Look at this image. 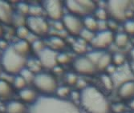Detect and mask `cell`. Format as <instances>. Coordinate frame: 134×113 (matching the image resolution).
<instances>
[{"mask_svg":"<svg viewBox=\"0 0 134 113\" xmlns=\"http://www.w3.org/2000/svg\"><path fill=\"white\" fill-rule=\"evenodd\" d=\"M28 113H81L78 106L67 99L40 95L28 107Z\"/></svg>","mask_w":134,"mask_h":113,"instance_id":"6da1fadb","label":"cell"},{"mask_svg":"<svg viewBox=\"0 0 134 113\" xmlns=\"http://www.w3.org/2000/svg\"><path fill=\"white\" fill-rule=\"evenodd\" d=\"M80 103L87 113H110L111 104L105 95L93 86H87L80 92Z\"/></svg>","mask_w":134,"mask_h":113,"instance_id":"7a4b0ae2","label":"cell"},{"mask_svg":"<svg viewBox=\"0 0 134 113\" xmlns=\"http://www.w3.org/2000/svg\"><path fill=\"white\" fill-rule=\"evenodd\" d=\"M27 59L15 52L12 45L3 52L0 59V67L7 73L19 75L27 66Z\"/></svg>","mask_w":134,"mask_h":113,"instance_id":"3957f363","label":"cell"},{"mask_svg":"<svg viewBox=\"0 0 134 113\" xmlns=\"http://www.w3.org/2000/svg\"><path fill=\"white\" fill-rule=\"evenodd\" d=\"M33 84L35 89L43 95H52L58 88V83L53 75L47 72H40L35 75Z\"/></svg>","mask_w":134,"mask_h":113,"instance_id":"277c9868","label":"cell"},{"mask_svg":"<svg viewBox=\"0 0 134 113\" xmlns=\"http://www.w3.org/2000/svg\"><path fill=\"white\" fill-rule=\"evenodd\" d=\"M131 1H108V15L116 21H126L133 14L131 10Z\"/></svg>","mask_w":134,"mask_h":113,"instance_id":"5b68a950","label":"cell"},{"mask_svg":"<svg viewBox=\"0 0 134 113\" xmlns=\"http://www.w3.org/2000/svg\"><path fill=\"white\" fill-rule=\"evenodd\" d=\"M64 7L69 11V14L76 15L79 18H85L90 16L97 9L96 3L90 0L83 1H75V0H68L64 3Z\"/></svg>","mask_w":134,"mask_h":113,"instance_id":"8992f818","label":"cell"},{"mask_svg":"<svg viewBox=\"0 0 134 113\" xmlns=\"http://www.w3.org/2000/svg\"><path fill=\"white\" fill-rule=\"evenodd\" d=\"M26 26L31 33L35 36H43L49 31V24L43 17L28 16L26 20Z\"/></svg>","mask_w":134,"mask_h":113,"instance_id":"52a82bcc","label":"cell"},{"mask_svg":"<svg viewBox=\"0 0 134 113\" xmlns=\"http://www.w3.org/2000/svg\"><path fill=\"white\" fill-rule=\"evenodd\" d=\"M64 4L59 0H48L44 1L43 7L44 13L50 19L54 22L60 21L64 17Z\"/></svg>","mask_w":134,"mask_h":113,"instance_id":"ba28073f","label":"cell"},{"mask_svg":"<svg viewBox=\"0 0 134 113\" xmlns=\"http://www.w3.org/2000/svg\"><path fill=\"white\" fill-rule=\"evenodd\" d=\"M73 68L75 71L83 75H92L96 71V67L87 55H80L73 60Z\"/></svg>","mask_w":134,"mask_h":113,"instance_id":"9c48e42d","label":"cell"},{"mask_svg":"<svg viewBox=\"0 0 134 113\" xmlns=\"http://www.w3.org/2000/svg\"><path fill=\"white\" fill-rule=\"evenodd\" d=\"M114 42V34L113 32L106 30L98 31L96 35L93 40L90 43L96 50L103 51L108 48Z\"/></svg>","mask_w":134,"mask_h":113,"instance_id":"30bf717a","label":"cell"},{"mask_svg":"<svg viewBox=\"0 0 134 113\" xmlns=\"http://www.w3.org/2000/svg\"><path fill=\"white\" fill-rule=\"evenodd\" d=\"M57 56L58 53L47 47L37 54V59L40 61L42 67L46 69H54L57 67Z\"/></svg>","mask_w":134,"mask_h":113,"instance_id":"8fae6325","label":"cell"},{"mask_svg":"<svg viewBox=\"0 0 134 113\" xmlns=\"http://www.w3.org/2000/svg\"><path fill=\"white\" fill-rule=\"evenodd\" d=\"M62 22L64 29L71 35H80L81 31L83 29V24L81 19L71 14L64 15Z\"/></svg>","mask_w":134,"mask_h":113,"instance_id":"7c38bea8","label":"cell"},{"mask_svg":"<svg viewBox=\"0 0 134 113\" xmlns=\"http://www.w3.org/2000/svg\"><path fill=\"white\" fill-rule=\"evenodd\" d=\"M15 12L11 5L3 0H0V22L9 25L12 24Z\"/></svg>","mask_w":134,"mask_h":113,"instance_id":"4fadbf2b","label":"cell"},{"mask_svg":"<svg viewBox=\"0 0 134 113\" xmlns=\"http://www.w3.org/2000/svg\"><path fill=\"white\" fill-rule=\"evenodd\" d=\"M117 94L120 99L125 100L134 98V80H128L120 84Z\"/></svg>","mask_w":134,"mask_h":113,"instance_id":"5bb4252c","label":"cell"},{"mask_svg":"<svg viewBox=\"0 0 134 113\" xmlns=\"http://www.w3.org/2000/svg\"><path fill=\"white\" fill-rule=\"evenodd\" d=\"M6 113H28V107L19 100H11L6 105Z\"/></svg>","mask_w":134,"mask_h":113,"instance_id":"9a60e30c","label":"cell"},{"mask_svg":"<svg viewBox=\"0 0 134 113\" xmlns=\"http://www.w3.org/2000/svg\"><path fill=\"white\" fill-rule=\"evenodd\" d=\"M19 95L22 100V102L27 103L30 104H33L39 97L36 91L32 88H30V87H25L23 90L19 91Z\"/></svg>","mask_w":134,"mask_h":113,"instance_id":"2e32d148","label":"cell"},{"mask_svg":"<svg viewBox=\"0 0 134 113\" xmlns=\"http://www.w3.org/2000/svg\"><path fill=\"white\" fill-rule=\"evenodd\" d=\"M12 47H14L16 52L25 57L27 56L31 50V45L27 40H18L12 45Z\"/></svg>","mask_w":134,"mask_h":113,"instance_id":"e0dca14e","label":"cell"},{"mask_svg":"<svg viewBox=\"0 0 134 113\" xmlns=\"http://www.w3.org/2000/svg\"><path fill=\"white\" fill-rule=\"evenodd\" d=\"M46 45L47 47L51 48L54 51H59L65 47V42L63 39L59 38L58 36H52L47 39L46 41Z\"/></svg>","mask_w":134,"mask_h":113,"instance_id":"ac0fdd59","label":"cell"},{"mask_svg":"<svg viewBox=\"0 0 134 113\" xmlns=\"http://www.w3.org/2000/svg\"><path fill=\"white\" fill-rule=\"evenodd\" d=\"M12 93L13 89L11 85L7 80H0V99H7L11 96Z\"/></svg>","mask_w":134,"mask_h":113,"instance_id":"d6986e66","label":"cell"},{"mask_svg":"<svg viewBox=\"0 0 134 113\" xmlns=\"http://www.w3.org/2000/svg\"><path fill=\"white\" fill-rule=\"evenodd\" d=\"M112 64V55L108 52H104L96 64V69L99 71H104L109 65Z\"/></svg>","mask_w":134,"mask_h":113,"instance_id":"ffe728a7","label":"cell"},{"mask_svg":"<svg viewBox=\"0 0 134 113\" xmlns=\"http://www.w3.org/2000/svg\"><path fill=\"white\" fill-rule=\"evenodd\" d=\"M83 28L89 30L92 32L98 31V21L96 19L95 17L92 15L83 18Z\"/></svg>","mask_w":134,"mask_h":113,"instance_id":"44dd1931","label":"cell"},{"mask_svg":"<svg viewBox=\"0 0 134 113\" xmlns=\"http://www.w3.org/2000/svg\"><path fill=\"white\" fill-rule=\"evenodd\" d=\"M129 40V35L125 32H120L114 35V43L116 47L124 48L127 46Z\"/></svg>","mask_w":134,"mask_h":113,"instance_id":"7402d4cb","label":"cell"},{"mask_svg":"<svg viewBox=\"0 0 134 113\" xmlns=\"http://www.w3.org/2000/svg\"><path fill=\"white\" fill-rule=\"evenodd\" d=\"M26 67L35 75L40 73L42 68V66L40 64V61L38 60V59H32L31 60H27Z\"/></svg>","mask_w":134,"mask_h":113,"instance_id":"603a6c76","label":"cell"},{"mask_svg":"<svg viewBox=\"0 0 134 113\" xmlns=\"http://www.w3.org/2000/svg\"><path fill=\"white\" fill-rule=\"evenodd\" d=\"M15 34L19 40H27L31 35V31L26 25H24V26H21L16 28Z\"/></svg>","mask_w":134,"mask_h":113,"instance_id":"cb8c5ba5","label":"cell"},{"mask_svg":"<svg viewBox=\"0 0 134 113\" xmlns=\"http://www.w3.org/2000/svg\"><path fill=\"white\" fill-rule=\"evenodd\" d=\"M100 82L107 90H112L114 87V81L112 79L111 75L108 74H102L100 76Z\"/></svg>","mask_w":134,"mask_h":113,"instance_id":"d4e9b609","label":"cell"},{"mask_svg":"<svg viewBox=\"0 0 134 113\" xmlns=\"http://www.w3.org/2000/svg\"><path fill=\"white\" fill-rule=\"evenodd\" d=\"M44 13V10L43 6L34 4L30 5L29 8V16L33 17H43V14Z\"/></svg>","mask_w":134,"mask_h":113,"instance_id":"484cf974","label":"cell"},{"mask_svg":"<svg viewBox=\"0 0 134 113\" xmlns=\"http://www.w3.org/2000/svg\"><path fill=\"white\" fill-rule=\"evenodd\" d=\"M27 82L24 80V78L22 75H20L19 74L15 75V77L13 80V86L15 89L21 91L23 88L27 87Z\"/></svg>","mask_w":134,"mask_h":113,"instance_id":"4316f807","label":"cell"},{"mask_svg":"<svg viewBox=\"0 0 134 113\" xmlns=\"http://www.w3.org/2000/svg\"><path fill=\"white\" fill-rule=\"evenodd\" d=\"M94 15L97 21H108L109 15L107 9H104L103 7H97V9L94 12Z\"/></svg>","mask_w":134,"mask_h":113,"instance_id":"83f0119b","label":"cell"},{"mask_svg":"<svg viewBox=\"0 0 134 113\" xmlns=\"http://www.w3.org/2000/svg\"><path fill=\"white\" fill-rule=\"evenodd\" d=\"M95 33L89 31V30H87V29H85L83 28L80 34V39L83 40V42L84 43H91L92 41L94 39V37H95Z\"/></svg>","mask_w":134,"mask_h":113,"instance_id":"f1b7e54d","label":"cell"},{"mask_svg":"<svg viewBox=\"0 0 134 113\" xmlns=\"http://www.w3.org/2000/svg\"><path fill=\"white\" fill-rule=\"evenodd\" d=\"M126 59L124 55L120 53H116L112 55V64L116 67H122L124 66Z\"/></svg>","mask_w":134,"mask_h":113,"instance_id":"f546056e","label":"cell"},{"mask_svg":"<svg viewBox=\"0 0 134 113\" xmlns=\"http://www.w3.org/2000/svg\"><path fill=\"white\" fill-rule=\"evenodd\" d=\"M71 89L68 86H61V87H58V88L55 92L56 96L61 99H67L71 95Z\"/></svg>","mask_w":134,"mask_h":113,"instance_id":"4dcf8cb0","label":"cell"},{"mask_svg":"<svg viewBox=\"0 0 134 113\" xmlns=\"http://www.w3.org/2000/svg\"><path fill=\"white\" fill-rule=\"evenodd\" d=\"M31 50L33 52H35L36 54H38L40 52H42L43 50L47 47L46 43L40 39H36L32 43H31Z\"/></svg>","mask_w":134,"mask_h":113,"instance_id":"1f68e13d","label":"cell"},{"mask_svg":"<svg viewBox=\"0 0 134 113\" xmlns=\"http://www.w3.org/2000/svg\"><path fill=\"white\" fill-rule=\"evenodd\" d=\"M26 20H27V19H25V16L19 15L18 13H16V14L15 13L13 21H12V24H14L17 28L19 27L26 25Z\"/></svg>","mask_w":134,"mask_h":113,"instance_id":"d6a6232c","label":"cell"},{"mask_svg":"<svg viewBox=\"0 0 134 113\" xmlns=\"http://www.w3.org/2000/svg\"><path fill=\"white\" fill-rule=\"evenodd\" d=\"M20 75H22V76L24 78V80H25L27 83L32 82L33 83V80H34V78H35V74H34L31 71H30L28 68L25 67L23 70H22V71L19 73Z\"/></svg>","mask_w":134,"mask_h":113,"instance_id":"836d02e7","label":"cell"},{"mask_svg":"<svg viewBox=\"0 0 134 113\" xmlns=\"http://www.w3.org/2000/svg\"><path fill=\"white\" fill-rule=\"evenodd\" d=\"M29 8L30 5H28L27 3L23 2L19 3L17 4V13L23 16H25L26 15H29Z\"/></svg>","mask_w":134,"mask_h":113,"instance_id":"e575fe53","label":"cell"},{"mask_svg":"<svg viewBox=\"0 0 134 113\" xmlns=\"http://www.w3.org/2000/svg\"><path fill=\"white\" fill-rule=\"evenodd\" d=\"M124 30L129 35H134V19H127L124 23Z\"/></svg>","mask_w":134,"mask_h":113,"instance_id":"d590c367","label":"cell"},{"mask_svg":"<svg viewBox=\"0 0 134 113\" xmlns=\"http://www.w3.org/2000/svg\"><path fill=\"white\" fill-rule=\"evenodd\" d=\"M71 60V56L67 53H58L57 62L58 64H67Z\"/></svg>","mask_w":134,"mask_h":113,"instance_id":"8d00e7d4","label":"cell"},{"mask_svg":"<svg viewBox=\"0 0 134 113\" xmlns=\"http://www.w3.org/2000/svg\"><path fill=\"white\" fill-rule=\"evenodd\" d=\"M79 79L77 77L76 74L75 73H68L66 75V82L69 86H74L76 85Z\"/></svg>","mask_w":134,"mask_h":113,"instance_id":"74e56055","label":"cell"},{"mask_svg":"<svg viewBox=\"0 0 134 113\" xmlns=\"http://www.w3.org/2000/svg\"><path fill=\"white\" fill-rule=\"evenodd\" d=\"M111 111L115 113H125V106L122 103H116L111 105Z\"/></svg>","mask_w":134,"mask_h":113,"instance_id":"f35d334b","label":"cell"},{"mask_svg":"<svg viewBox=\"0 0 134 113\" xmlns=\"http://www.w3.org/2000/svg\"><path fill=\"white\" fill-rule=\"evenodd\" d=\"M73 49H74L75 52L78 54H83L86 52V47L81 42H77L73 45Z\"/></svg>","mask_w":134,"mask_h":113,"instance_id":"ab89813d","label":"cell"},{"mask_svg":"<svg viewBox=\"0 0 134 113\" xmlns=\"http://www.w3.org/2000/svg\"><path fill=\"white\" fill-rule=\"evenodd\" d=\"M107 26H108V30L110 31H116L118 27V23L117 21L114 20V19H109L107 21Z\"/></svg>","mask_w":134,"mask_h":113,"instance_id":"60d3db41","label":"cell"},{"mask_svg":"<svg viewBox=\"0 0 134 113\" xmlns=\"http://www.w3.org/2000/svg\"><path fill=\"white\" fill-rule=\"evenodd\" d=\"M130 59H131L130 69H131V71L132 72V74L134 75V48H132L130 52Z\"/></svg>","mask_w":134,"mask_h":113,"instance_id":"b9f144b4","label":"cell"},{"mask_svg":"<svg viewBox=\"0 0 134 113\" xmlns=\"http://www.w3.org/2000/svg\"><path fill=\"white\" fill-rule=\"evenodd\" d=\"M54 27L57 31H63L64 29V26L63 22L62 21H56V22H55Z\"/></svg>","mask_w":134,"mask_h":113,"instance_id":"7bdbcfd3","label":"cell"},{"mask_svg":"<svg viewBox=\"0 0 134 113\" xmlns=\"http://www.w3.org/2000/svg\"><path fill=\"white\" fill-rule=\"evenodd\" d=\"M8 47H9V45L7 44V43L6 41L0 39V50H3V52L4 50H6Z\"/></svg>","mask_w":134,"mask_h":113,"instance_id":"ee69618b","label":"cell"},{"mask_svg":"<svg viewBox=\"0 0 134 113\" xmlns=\"http://www.w3.org/2000/svg\"><path fill=\"white\" fill-rule=\"evenodd\" d=\"M76 85L80 87V88H81L82 90L84 89L85 87H87V86H86V83L84 82V80H78Z\"/></svg>","mask_w":134,"mask_h":113,"instance_id":"f6af8a7d","label":"cell"},{"mask_svg":"<svg viewBox=\"0 0 134 113\" xmlns=\"http://www.w3.org/2000/svg\"><path fill=\"white\" fill-rule=\"evenodd\" d=\"M129 107L131 110L134 111V98H132V99L129 100Z\"/></svg>","mask_w":134,"mask_h":113,"instance_id":"bcb514c9","label":"cell"},{"mask_svg":"<svg viewBox=\"0 0 134 113\" xmlns=\"http://www.w3.org/2000/svg\"><path fill=\"white\" fill-rule=\"evenodd\" d=\"M3 35V28L2 27L1 25H0V39H1Z\"/></svg>","mask_w":134,"mask_h":113,"instance_id":"7dc6e473","label":"cell"},{"mask_svg":"<svg viewBox=\"0 0 134 113\" xmlns=\"http://www.w3.org/2000/svg\"><path fill=\"white\" fill-rule=\"evenodd\" d=\"M2 71H3V69H2V67H0V76H1V74H2Z\"/></svg>","mask_w":134,"mask_h":113,"instance_id":"c3c4849f","label":"cell"},{"mask_svg":"<svg viewBox=\"0 0 134 113\" xmlns=\"http://www.w3.org/2000/svg\"><path fill=\"white\" fill-rule=\"evenodd\" d=\"M125 113H133V112H132V111H125Z\"/></svg>","mask_w":134,"mask_h":113,"instance_id":"681fc988","label":"cell"},{"mask_svg":"<svg viewBox=\"0 0 134 113\" xmlns=\"http://www.w3.org/2000/svg\"><path fill=\"white\" fill-rule=\"evenodd\" d=\"M1 55H2V53H1V52H0V59H1Z\"/></svg>","mask_w":134,"mask_h":113,"instance_id":"f907efd6","label":"cell"}]
</instances>
